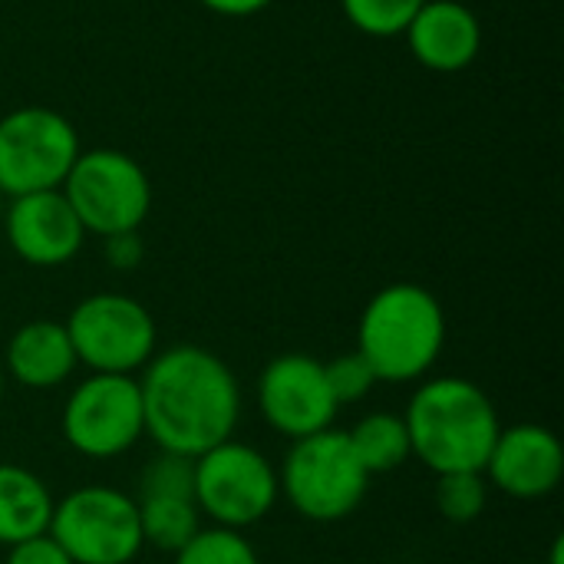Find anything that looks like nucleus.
I'll return each mask as SVG.
<instances>
[{"label": "nucleus", "instance_id": "obj_22", "mask_svg": "<svg viewBox=\"0 0 564 564\" xmlns=\"http://www.w3.org/2000/svg\"><path fill=\"white\" fill-rule=\"evenodd\" d=\"M489 499V486L482 473H446L436 482V509L449 522H473L482 516Z\"/></svg>", "mask_w": 564, "mask_h": 564}, {"label": "nucleus", "instance_id": "obj_14", "mask_svg": "<svg viewBox=\"0 0 564 564\" xmlns=\"http://www.w3.org/2000/svg\"><path fill=\"white\" fill-rule=\"evenodd\" d=\"M413 56L436 73L466 69L482 50V26L459 0H426L406 26Z\"/></svg>", "mask_w": 564, "mask_h": 564}, {"label": "nucleus", "instance_id": "obj_12", "mask_svg": "<svg viewBox=\"0 0 564 564\" xmlns=\"http://www.w3.org/2000/svg\"><path fill=\"white\" fill-rule=\"evenodd\" d=\"M482 476H489V482L512 499H545L558 489L564 476L562 443L539 423L499 430Z\"/></svg>", "mask_w": 564, "mask_h": 564}, {"label": "nucleus", "instance_id": "obj_13", "mask_svg": "<svg viewBox=\"0 0 564 564\" xmlns=\"http://www.w3.org/2000/svg\"><path fill=\"white\" fill-rule=\"evenodd\" d=\"M3 228L10 248L33 268H56L73 261L86 238L76 212L59 188L13 198Z\"/></svg>", "mask_w": 564, "mask_h": 564}, {"label": "nucleus", "instance_id": "obj_25", "mask_svg": "<svg viewBox=\"0 0 564 564\" xmlns=\"http://www.w3.org/2000/svg\"><path fill=\"white\" fill-rule=\"evenodd\" d=\"M139 258H142V241H139L135 231L106 238V261H109L112 268H135Z\"/></svg>", "mask_w": 564, "mask_h": 564}, {"label": "nucleus", "instance_id": "obj_19", "mask_svg": "<svg viewBox=\"0 0 564 564\" xmlns=\"http://www.w3.org/2000/svg\"><path fill=\"white\" fill-rule=\"evenodd\" d=\"M175 564H261L251 542L235 529H202L182 552H175Z\"/></svg>", "mask_w": 564, "mask_h": 564}, {"label": "nucleus", "instance_id": "obj_6", "mask_svg": "<svg viewBox=\"0 0 564 564\" xmlns=\"http://www.w3.org/2000/svg\"><path fill=\"white\" fill-rule=\"evenodd\" d=\"M46 535L73 564H129L142 549L139 506L112 486H83L53 502Z\"/></svg>", "mask_w": 564, "mask_h": 564}, {"label": "nucleus", "instance_id": "obj_27", "mask_svg": "<svg viewBox=\"0 0 564 564\" xmlns=\"http://www.w3.org/2000/svg\"><path fill=\"white\" fill-rule=\"evenodd\" d=\"M552 564H562V539L555 542V555H552Z\"/></svg>", "mask_w": 564, "mask_h": 564}, {"label": "nucleus", "instance_id": "obj_10", "mask_svg": "<svg viewBox=\"0 0 564 564\" xmlns=\"http://www.w3.org/2000/svg\"><path fill=\"white\" fill-rule=\"evenodd\" d=\"M145 433L139 380L126 373H89L63 406L66 443L89 459L129 453Z\"/></svg>", "mask_w": 564, "mask_h": 564}, {"label": "nucleus", "instance_id": "obj_28", "mask_svg": "<svg viewBox=\"0 0 564 564\" xmlns=\"http://www.w3.org/2000/svg\"><path fill=\"white\" fill-rule=\"evenodd\" d=\"M3 383H7V377H3V370H0V400H3Z\"/></svg>", "mask_w": 564, "mask_h": 564}, {"label": "nucleus", "instance_id": "obj_26", "mask_svg": "<svg viewBox=\"0 0 564 564\" xmlns=\"http://www.w3.org/2000/svg\"><path fill=\"white\" fill-rule=\"evenodd\" d=\"M198 3H205L208 10H215L221 17H251V13L264 10L271 0H198Z\"/></svg>", "mask_w": 564, "mask_h": 564}, {"label": "nucleus", "instance_id": "obj_15", "mask_svg": "<svg viewBox=\"0 0 564 564\" xmlns=\"http://www.w3.org/2000/svg\"><path fill=\"white\" fill-rule=\"evenodd\" d=\"M76 367L69 334L56 321H30L7 344V370L20 387L53 390Z\"/></svg>", "mask_w": 564, "mask_h": 564}, {"label": "nucleus", "instance_id": "obj_18", "mask_svg": "<svg viewBox=\"0 0 564 564\" xmlns=\"http://www.w3.org/2000/svg\"><path fill=\"white\" fill-rule=\"evenodd\" d=\"M142 545L159 552H182L202 532V512L195 499H139Z\"/></svg>", "mask_w": 564, "mask_h": 564}, {"label": "nucleus", "instance_id": "obj_24", "mask_svg": "<svg viewBox=\"0 0 564 564\" xmlns=\"http://www.w3.org/2000/svg\"><path fill=\"white\" fill-rule=\"evenodd\" d=\"M7 564H73L69 555L50 539V535H36L26 542H17L7 549Z\"/></svg>", "mask_w": 564, "mask_h": 564}, {"label": "nucleus", "instance_id": "obj_11", "mask_svg": "<svg viewBox=\"0 0 564 564\" xmlns=\"http://www.w3.org/2000/svg\"><path fill=\"white\" fill-rule=\"evenodd\" d=\"M258 406L268 426L288 440L330 430L340 410L327 387L324 364L311 354H284L271 360L258 380Z\"/></svg>", "mask_w": 564, "mask_h": 564}, {"label": "nucleus", "instance_id": "obj_4", "mask_svg": "<svg viewBox=\"0 0 564 564\" xmlns=\"http://www.w3.org/2000/svg\"><path fill=\"white\" fill-rule=\"evenodd\" d=\"M278 486L311 522H340L354 516L367 496L370 473L360 466L347 430H321L314 436L294 440Z\"/></svg>", "mask_w": 564, "mask_h": 564}, {"label": "nucleus", "instance_id": "obj_21", "mask_svg": "<svg viewBox=\"0 0 564 564\" xmlns=\"http://www.w3.org/2000/svg\"><path fill=\"white\" fill-rule=\"evenodd\" d=\"M195 459L178 453H162L139 476V499H192Z\"/></svg>", "mask_w": 564, "mask_h": 564}, {"label": "nucleus", "instance_id": "obj_2", "mask_svg": "<svg viewBox=\"0 0 564 564\" xmlns=\"http://www.w3.org/2000/svg\"><path fill=\"white\" fill-rule=\"evenodd\" d=\"M403 423L413 456L436 476L482 473L502 430L486 390L466 377H433L420 383Z\"/></svg>", "mask_w": 564, "mask_h": 564}, {"label": "nucleus", "instance_id": "obj_17", "mask_svg": "<svg viewBox=\"0 0 564 564\" xmlns=\"http://www.w3.org/2000/svg\"><path fill=\"white\" fill-rule=\"evenodd\" d=\"M347 440H350L360 466L370 476L393 473L413 456L406 423L397 413H370V416H364L354 430H347Z\"/></svg>", "mask_w": 564, "mask_h": 564}, {"label": "nucleus", "instance_id": "obj_1", "mask_svg": "<svg viewBox=\"0 0 564 564\" xmlns=\"http://www.w3.org/2000/svg\"><path fill=\"white\" fill-rule=\"evenodd\" d=\"M145 436L162 453L202 456L231 440L241 416V390L228 364L195 344L155 354L139 380Z\"/></svg>", "mask_w": 564, "mask_h": 564}, {"label": "nucleus", "instance_id": "obj_23", "mask_svg": "<svg viewBox=\"0 0 564 564\" xmlns=\"http://www.w3.org/2000/svg\"><path fill=\"white\" fill-rule=\"evenodd\" d=\"M324 373H327V387L337 400V406H347V403H360L380 380L373 373V367L357 354H340L334 357L330 364H324Z\"/></svg>", "mask_w": 564, "mask_h": 564}, {"label": "nucleus", "instance_id": "obj_7", "mask_svg": "<svg viewBox=\"0 0 564 564\" xmlns=\"http://www.w3.org/2000/svg\"><path fill=\"white\" fill-rule=\"evenodd\" d=\"M281 496L278 473L248 443L225 440L208 453L195 456V489L192 499L202 516L221 529H248L261 522Z\"/></svg>", "mask_w": 564, "mask_h": 564}, {"label": "nucleus", "instance_id": "obj_9", "mask_svg": "<svg viewBox=\"0 0 564 564\" xmlns=\"http://www.w3.org/2000/svg\"><path fill=\"white\" fill-rule=\"evenodd\" d=\"M79 155L73 122L43 106H23L0 119V195L20 198L59 188Z\"/></svg>", "mask_w": 564, "mask_h": 564}, {"label": "nucleus", "instance_id": "obj_20", "mask_svg": "<svg viewBox=\"0 0 564 564\" xmlns=\"http://www.w3.org/2000/svg\"><path fill=\"white\" fill-rule=\"evenodd\" d=\"M426 0H340L347 20L370 36L406 33Z\"/></svg>", "mask_w": 564, "mask_h": 564}, {"label": "nucleus", "instance_id": "obj_3", "mask_svg": "<svg viewBox=\"0 0 564 564\" xmlns=\"http://www.w3.org/2000/svg\"><path fill=\"white\" fill-rule=\"evenodd\" d=\"M446 344V314L433 291L390 284L377 291L357 327V354L383 383H410L433 370Z\"/></svg>", "mask_w": 564, "mask_h": 564}, {"label": "nucleus", "instance_id": "obj_8", "mask_svg": "<svg viewBox=\"0 0 564 564\" xmlns=\"http://www.w3.org/2000/svg\"><path fill=\"white\" fill-rule=\"evenodd\" d=\"M76 354V364L93 373L132 377L155 357V321L129 294H93L83 297L63 324Z\"/></svg>", "mask_w": 564, "mask_h": 564}, {"label": "nucleus", "instance_id": "obj_29", "mask_svg": "<svg viewBox=\"0 0 564 564\" xmlns=\"http://www.w3.org/2000/svg\"><path fill=\"white\" fill-rule=\"evenodd\" d=\"M0 212H3V195H0Z\"/></svg>", "mask_w": 564, "mask_h": 564}, {"label": "nucleus", "instance_id": "obj_5", "mask_svg": "<svg viewBox=\"0 0 564 564\" xmlns=\"http://www.w3.org/2000/svg\"><path fill=\"white\" fill-rule=\"evenodd\" d=\"M83 231L99 238L139 231L152 205V185L142 165L119 149L79 152L59 185Z\"/></svg>", "mask_w": 564, "mask_h": 564}, {"label": "nucleus", "instance_id": "obj_16", "mask_svg": "<svg viewBox=\"0 0 564 564\" xmlns=\"http://www.w3.org/2000/svg\"><path fill=\"white\" fill-rule=\"evenodd\" d=\"M53 496L46 482L13 463H0V545H17L46 535Z\"/></svg>", "mask_w": 564, "mask_h": 564}]
</instances>
